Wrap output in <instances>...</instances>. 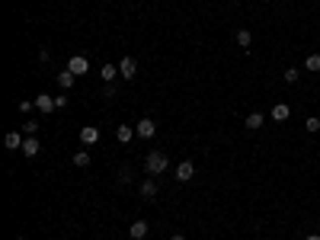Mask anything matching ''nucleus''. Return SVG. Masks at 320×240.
<instances>
[{
  "mask_svg": "<svg viewBox=\"0 0 320 240\" xmlns=\"http://www.w3.org/2000/svg\"><path fill=\"white\" fill-rule=\"evenodd\" d=\"M167 154H163V150H151V154H147V160H144V170H147V176H157V173H163V170H167Z\"/></svg>",
  "mask_w": 320,
  "mask_h": 240,
  "instance_id": "1",
  "label": "nucleus"
},
{
  "mask_svg": "<svg viewBox=\"0 0 320 240\" xmlns=\"http://www.w3.org/2000/svg\"><path fill=\"white\" fill-rule=\"evenodd\" d=\"M237 45H240V48H250V45H253V36H250V29H237Z\"/></svg>",
  "mask_w": 320,
  "mask_h": 240,
  "instance_id": "17",
  "label": "nucleus"
},
{
  "mask_svg": "<svg viewBox=\"0 0 320 240\" xmlns=\"http://www.w3.org/2000/svg\"><path fill=\"white\" fill-rule=\"evenodd\" d=\"M170 240H186V237H183V234H173V237H170Z\"/></svg>",
  "mask_w": 320,
  "mask_h": 240,
  "instance_id": "24",
  "label": "nucleus"
},
{
  "mask_svg": "<svg viewBox=\"0 0 320 240\" xmlns=\"http://www.w3.org/2000/svg\"><path fill=\"white\" fill-rule=\"evenodd\" d=\"M23 141H26V138H19V132H6L3 147H6V150H23Z\"/></svg>",
  "mask_w": 320,
  "mask_h": 240,
  "instance_id": "9",
  "label": "nucleus"
},
{
  "mask_svg": "<svg viewBox=\"0 0 320 240\" xmlns=\"http://www.w3.org/2000/svg\"><path fill=\"white\" fill-rule=\"evenodd\" d=\"M128 234H132V240H144L147 237V221H132Z\"/></svg>",
  "mask_w": 320,
  "mask_h": 240,
  "instance_id": "10",
  "label": "nucleus"
},
{
  "mask_svg": "<svg viewBox=\"0 0 320 240\" xmlns=\"http://www.w3.org/2000/svg\"><path fill=\"white\" fill-rule=\"evenodd\" d=\"M39 150H42L39 138H36V135H26V141H23V157H36Z\"/></svg>",
  "mask_w": 320,
  "mask_h": 240,
  "instance_id": "6",
  "label": "nucleus"
},
{
  "mask_svg": "<svg viewBox=\"0 0 320 240\" xmlns=\"http://www.w3.org/2000/svg\"><path fill=\"white\" fill-rule=\"evenodd\" d=\"M36 109H42V112H54V96H48V93H39L36 96Z\"/></svg>",
  "mask_w": 320,
  "mask_h": 240,
  "instance_id": "8",
  "label": "nucleus"
},
{
  "mask_svg": "<svg viewBox=\"0 0 320 240\" xmlns=\"http://www.w3.org/2000/svg\"><path fill=\"white\" fill-rule=\"evenodd\" d=\"M304 71H320V54H308V61H304Z\"/></svg>",
  "mask_w": 320,
  "mask_h": 240,
  "instance_id": "19",
  "label": "nucleus"
},
{
  "mask_svg": "<svg viewBox=\"0 0 320 240\" xmlns=\"http://www.w3.org/2000/svg\"><path fill=\"white\" fill-rule=\"evenodd\" d=\"M19 240H26V237H19Z\"/></svg>",
  "mask_w": 320,
  "mask_h": 240,
  "instance_id": "26",
  "label": "nucleus"
},
{
  "mask_svg": "<svg viewBox=\"0 0 320 240\" xmlns=\"http://www.w3.org/2000/svg\"><path fill=\"white\" fill-rule=\"evenodd\" d=\"M96 141H99V128L96 125L80 128V144H96Z\"/></svg>",
  "mask_w": 320,
  "mask_h": 240,
  "instance_id": "7",
  "label": "nucleus"
},
{
  "mask_svg": "<svg viewBox=\"0 0 320 240\" xmlns=\"http://www.w3.org/2000/svg\"><path fill=\"white\" fill-rule=\"evenodd\" d=\"M99 77H103L106 84H112V80L119 77V64H103V67H99Z\"/></svg>",
  "mask_w": 320,
  "mask_h": 240,
  "instance_id": "12",
  "label": "nucleus"
},
{
  "mask_svg": "<svg viewBox=\"0 0 320 240\" xmlns=\"http://www.w3.org/2000/svg\"><path fill=\"white\" fill-rule=\"evenodd\" d=\"M176 180H180V183H189V180H192V176H195V167H192V160H183L180 163V167H176Z\"/></svg>",
  "mask_w": 320,
  "mask_h": 240,
  "instance_id": "4",
  "label": "nucleus"
},
{
  "mask_svg": "<svg viewBox=\"0 0 320 240\" xmlns=\"http://www.w3.org/2000/svg\"><path fill=\"white\" fill-rule=\"evenodd\" d=\"M304 240H320V234H311V237H304Z\"/></svg>",
  "mask_w": 320,
  "mask_h": 240,
  "instance_id": "25",
  "label": "nucleus"
},
{
  "mask_svg": "<svg viewBox=\"0 0 320 240\" xmlns=\"http://www.w3.org/2000/svg\"><path fill=\"white\" fill-rule=\"evenodd\" d=\"M67 71H71V74H77V77H84V74L90 71V61H87L84 54H74V58L67 61Z\"/></svg>",
  "mask_w": 320,
  "mask_h": 240,
  "instance_id": "2",
  "label": "nucleus"
},
{
  "mask_svg": "<svg viewBox=\"0 0 320 240\" xmlns=\"http://www.w3.org/2000/svg\"><path fill=\"white\" fill-rule=\"evenodd\" d=\"M74 80H77V74H71V71H61L58 74V87H61V90H71Z\"/></svg>",
  "mask_w": 320,
  "mask_h": 240,
  "instance_id": "13",
  "label": "nucleus"
},
{
  "mask_svg": "<svg viewBox=\"0 0 320 240\" xmlns=\"http://www.w3.org/2000/svg\"><path fill=\"white\" fill-rule=\"evenodd\" d=\"M135 135H138V138H154V135H157V122H151V119H141L138 125H135Z\"/></svg>",
  "mask_w": 320,
  "mask_h": 240,
  "instance_id": "3",
  "label": "nucleus"
},
{
  "mask_svg": "<svg viewBox=\"0 0 320 240\" xmlns=\"http://www.w3.org/2000/svg\"><path fill=\"white\" fill-rule=\"evenodd\" d=\"M304 128H308L311 135H314V132H320V119H317V115H311V119H304Z\"/></svg>",
  "mask_w": 320,
  "mask_h": 240,
  "instance_id": "20",
  "label": "nucleus"
},
{
  "mask_svg": "<svg viewBox=\"0 0 320 240\" xmlns=\"http://www.w3.org/2000/svg\"><path fill=\"white\" fill-rule=\"evenodd\" d=\"M115 93H119V87H115V84H106V87H103V96H106V99H112Z\"/></svg>",
  "mask_w": 320,
  "mask_h": 240,
  "instance_id": "22",
  "label": "nucleus"
},
{
  "mask_svg": "<svg viewBox=\"0 0 320 240\" xmlns=\"http://www.w3.org/2000/svg\"><path fill=\"white\" fill-rule=\"evenodd\" d=\"M23 132H26V135H36V132H39V122L26 119V122H23Z\"/></svg>",
  "mask_w": 320,
  "mask_h": 240,
  "instance_id": "21",
  "label": "nucleus"
},
{
  "mask_svg": "<svg viewBox=\"0 0 320 240\" xmlns=\"http://www.w3.org/2000/svg\"><path fill=\"white\" fill-rule=\"evenodd\" d=\"M74 167H90V154H87V150H77V154H74Z\"/></svg>",
  "mask_w": 320,
  "mask_h": 240,
  "instance_id": "18",
  "label": "nucleus"
},
{
  "mask_svg": "<svg viewBox=\"0 0 320 240\" xmlns=\"http://www.w3.org/2000/svg\"><path fill=\"white\" fill-rule=\"evenodd\" d=\"M288 115H291V109L285 106V102H275V106H272V119H275V122H285Z\"/></svg>",
  "mask_w": 320,
  "mask_h": 240,
  "instance_id": "14",
  "label": "nucleus"
},
{
  "mask_svg": "<svg viewBox=\"0 0 320 240\" xmlns=\"http://www.w3.org/2000/svg\"><path fill=\"white\" fill-rule=\"evenodd\" d=\"M263 125H266V115L263 112H250L247 115V128L250 132H256V128H263Z\"/></svg>",
  "mask_w": 320,
  "mask_h": 240,
  "instance_id": "11",
  "label": "nucleus"
},
{
  "mask_svg": "<svg viewBox=\"0 0 320 240\" xmlns=\"http://www.w3.org/2000/svg\"><path fill=\"white\" fill-rule=\"evenodd\" d=\"M141 195H144V198H154V195H157V183H154L151 176L141 183Z\"/></svg>",
  "mask_w": 320,
  "mask_h": 240,
  "instance_id": "15",
  "label": "nucleus"
},
{
  "mask_svg": "<svg viewBox=\"0 0 320 240\" xmlns=\"http://www.w3.org/2000/svg\"><path fill=\"white\" fill-rule=\"evenodd\" d=\"M285 80H288V84H295V80H298V67H288V71H285Z\"/></svg>",
  "mask_w": 320,
  "mask_h": 240,
  "instance_id": "23",
  "label": "nucleus"
},
{
  "mask_svg": "<svg viewBox=\"0 0 320 240\" xmlns=\"http://www.w3.org/2000/svg\"><path fill=\"white\" fill-rule=\"evenodd\" d=\"M115 138H119L122 144H128V141L135 138V128H128V125H119V128H115Z\"/></svg>",
  "mask_w": 320,
  "mask_h": 240,
  "instance_id": "16",
  "label": "nucleus"
},
{
  "mask_svg": "<svg viewBox=\"0 0 320 240\" xmlns=\"http://www.w3.org/2000/svg\"><path fill=\"white\" fill-rule=\"evenodd\" d=\"M119 74H122V80H132L135 74H138V64H135V58H122V61H119Z\"/></svg>",
  "mask_w": 320,
  "mask_h": 240,
  "instance_id": "5",
  "label": "nucleus"
}]
</instances>
